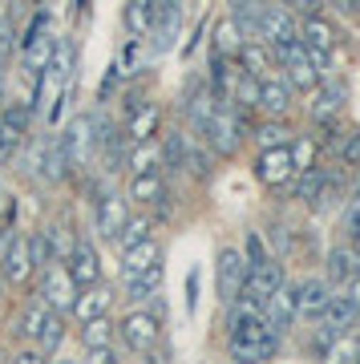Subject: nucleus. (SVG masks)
Returning <instances> with one entry per match:
<instances>
[{
	"instance_id": "nucleus-1",
	"label": "nucleus",
	"mask_w": 360,
	"mask_h": 364,
	"mask_svg": "<svg viewBox=\"0 0 360 364\" xmlns=\"http://www.w3.org/2000/svg\"><path fill=\"white\" fill-rule=\"evenodd\" d=\"M206 138V146L215 150L219 158H231L247 138V122H243V109H235L231 102H219L215 114L206 117V126L198 130Z\"/></svg>"
},
{
	"instance_id": "nucleus-2",
	"label": "nucleus",
	"mask_w": 360,
	"mask_h": 364,
	"mask_svg": "<svg viewBox=\"0 0 360 364\" xmlns=\"http://www.w3.org/2000/svg\"><path fill=\"white\" fill-rule=\"evenodd\" d=\"M280 344H283V336H275L263 320L247 324L243 332H235V336H227V352H231V360H243V364L275 360V356H280Z\"/></svg>"
},
{
	"instance_id": "nucleus-3",
	"label": "nucleus",
	"mask_w": 360,
	"mask_h": 364,
	"mask_svg": "<svg viewBox=\"0 0 360 364\" xmlns=\"http://www.w3.org/2000/svg\"><path fill=\"white\" fill-rule=\"evenodd\" d=\"M61 142V154H65V170H78V166H90L97 158V117L93 114H78L65 134L57 138Z\"/></svg>"
},
{
	"instance_id": "nucleus-4",
	"label": "nucleus",
	"mask_w": 360,
	"mask_h": 364,
	"mask_svg": "<svg viewBox=\"0 0 360 364\" xmlns=\"http://www.w3.org/2000/svg\"><path fill=\"white\" fill-rule=\"evenodd\" d=\"M336 25L328 21V16L312 13L304 16V25H300V41H304V49H308L312 65L320 69V73H328V65H332V53H336Z\"/></svg>"
},
{
	"instance_id": "nucleus-5",
	"label": "nucleus",
	"mask_w": 360,
	"mask_h": 364,
	"mask_svg": "<svg viewBox=\"0 0 360 364\" xmlns=\"http://www.w3.org/2000/svg\"><path fill=\"white\" fill-rule=\"evenodd\" d=\"M300 37V21H296V9L292 4H263V13H259V33L255 41H263L268 49H275V45H287V41Z\"/></svg>"
},
{
	"instance_id": "nucleus-6",
	"label": "nucleus",
	"mask_w": 360,
	"mask_h": 364,
	"mask_svg": "<svg viewBox=\"0 0 360 364\" xmlns=\"http://www.w3.org/2000/svg\"><path fill=\"white\" fill-rule=\"evenodd\" d=\"M259 316H263V324L275 332V336H287L300 320V308H296V284H280L271 291L263 304H259Z\"/></svg>"
},
{
	"instance_id": "nucleus-7",
	"label": "nucleus",
	"mask_w": 360,
	"mask_h": 364,
	"mask_svg": "<svg viewBox=\"0 0 360 364\" xmlns=\"http://www.w3.org/2000/svg\"><path fill=\"white\" fill-rule=\"evenodd\" d=\"M162 336V316L154 312H129L122 324H117V340L126 352H150Z\"/></svg>"
},
{
	"instance_id": "nucleus-8",
	"label": "nucleus",
	"mask_w": 360,
	"mask_h": 364,
	"mask_svg": "<svg viewBox=\"0 0 360 364\" xmlns=\"http://www.w3.org/2000/svg\"><path fill=\"white\" fill-rule=\"evenodd\" d=\"M247 259H243V251L239 247H223L219 251V259H215V287H219V299H223V308L231 304V299H239V291H243L247 284Z\"/></svg>"
},
{
	"instance_id": "nucleus-9",
	"label": "nucleus",
	"mask_w": 360,
	"mask_h": 364,
	"mask_svg": "<svg viewBox=\"0 0 360 364\" xmlns=\"http://www.w3.org/2000/svg\"><path fill=\"white\" fill-rule=\"evenodd\" d=\"M300 170H296V158H292V142L283 146H268V150H259L255 158V178L263 182V186H283V182H292Z\"/></svg>"
},
{
	"instance_id": "nucleus-10",
	"label": "nucleus",
	"mask_w": 360,
	"mask_h": 364,
	"mask_svg": "<svg viewBox=\"0 0 360 364\" xmlns=\"http://www.w3.org/2000/svg\"><path fill=\"white\" fill-rule=\"evenodd\" d=\"M280 284H287V272H283V263L280 259H268V263H259V267H251L247 272V284H243V291L239 296L247 299V304H263V299L275 291Z\"/></svg>"
},
{
	"instance_id": "nucleus-11",
	"label": "nucleus",
	"mask_w": 360,
	"mask_h": 364,
	"mask_svg": "<svg viewBox=\"0 0 360 364\" xmlns=\"http://www.w3.org/2000/svg\"><path fill=\"white\" fill-rule=\"evenodd\" d=\"M336 287L324 279V275H312L304 284H296V308H300V320H324V308H328V299H332Z\"/></svg>"
},
{
	"instance_id": "nucleus-12",
	"label": "nucleus",
	"mask_w": 360,
	"mask_h": 364,
	"mask_svg": "<svg viewBox=\"0 0 360 364\" xmlns=\"http://www.w3.org/2000/svg\"><path fill=\"white\" fill-rule=\"evenodd\" d=\"M292 97H296V90H292L283 77H263L259 81V93H255V109L263 117H287Z\"/></svg>"
},
{
	"instance_id": "nucleus-13",
	"label": "nucleus",
	"mask_w": 360,
	"mask_h": 364,
	"mask_svg": "<svg viewBox=\"0 0 360 364\" xmlns=\"http://www.w3.org/2000/svg\"><path fill=\"white\" fill-rule=\"evenodd\" d=\"M65 272H69L73 287H90L102 279V259H97V251L90 243H78V247L69 251V259H65Z\"/></svg>"
},
{
	"instance_id": "nucleus-14",
	"label": "nucleus",
	"mask_w": 360,
	"mask_h": 364,
	"mask_svg": "<svg viewBox=\"0 0 360 364\" xmlns=\"http://www.w3.org/2000/svg\"><path fill=\"white\" fill-rule=\"evenodd\" d=\"M37 296L45 299L49 308H69V304H73V279H69V272L57 267V263H49L45 275H41V284H37Z\"/></svg>"
},
{
	"instance_id": "nucleus-15",
	"label": "nucleus",
	"mask_w": 360,
	"mask_h": 364,
	"mask_svg": "<svg viewBox=\"0 0 360 364\" xmlns=\"http://www.w3.org/2000/svg\"><path fill=\"white\" fill-rule=\"evenodd\" d=\"M360 272V255L348 243H336V247H328V255H324V279L332 287H344L352 275Z\"/></svg>"
},
{
	"instance_id": "nucleus-16",
	"label": "nucleus",
	"mask_w": 360,
	"mask_h": 364,
	"mask_svg": "<svg viewBox=\"0 0 360 364\" xmlns=\"http://www.w3.org/2000/svg\"><path fill=\"white\" fill-rule=\"evenodd\" d=\"M348 81H324L320 77V85L312 90V122L316 117H332V114H340L348 105Z\"/></svg>"
},
{
	"instance_id": "nucleus-17",
	"label": "nucleus",
	"mask_w": 360,
	"mask_h": 364,
	"mask_svg": "<svg viewBox=\"0 0 360 364\" xmlns=\"http://www.w3.org/2000/svg\"><path fill=\"white\" fill-rule=\"evenodd\" d=\"M126 219H129V207H126L122 195H110V191H105V195L93 203V223H97V231H102L105 239H114Z\"/></svg>"
},
{
	"instance_id": "nucleus-18",
	"label": "nucleus",
	"mask_w": 360,
	"mask_h": 364,
	"mask_svg": "<svg viewBox=\"0 0 360 364\" xmlns=\"http://www.w3.org/2000/svg\"><path fill=\"white\" fill-rule=\"evenodd\" d=\"M0 263H4V275L13 284H25L28 272H33V255H28V235H13L4 251H0Z\"/></svg>"
},
{
	"instance_id": "nucleus-19",
	"label": "nucleus",
	"mask_w": 360,
	"mask_h": 364,
	"mask_svg": "<svg viewBox=\"0 0 360 364\" xmlns=\"http://www.w3.org/2000/svg\"><path fill=\"white\" fill-rule=\"evenodd\" d=\"M235 65L243 69V73H251V77H271V69H275V57H271V49L263 45V41H243L239 45V53H235Z\"/></svg>"
},
{
	"instance_id": "nucleus-20",
	"label": "nucleus",
	"mask_w": 360,
	"mask_h": 364,
	"mask_svg": "<svg viewBox=\"0 0 360 364\" xmlns=\"http://www.w3.org/2000/svg\"><path fill=\"white\" fill-rule=\"evenodd\" d=\"M162 279H166V267H162V259H158V263H150L146 272H138V275H129L126 279V299L129 304H146V299H154L158 287H162Z\"/></svg>"
},
{
	"instance_id": "nucleus-21",
	"label": "nucleus",
	"mask_w": 360,
	"mask_h": 364,
	"mask_svg": "<svg viewBox=\"0 0 360 364\" xmlns=\"http://www.w3.org/2000/svg\"><path fill=\"white\" fill-rule=\"evenodd\" d=\"M328 182H332V170H324V166L312 162V166H304V174L296 178V191H292V195H296L304 207H316L320 195L328 191Z\"/></svg>"
},
{
	"instance_id": "nucleus-22",
	"label": "nucleus",
	"mask_w": 360,
	"mask_h": 364,
	"mask_svg": "<svg viewBox=\"0 0 360 364\" xmlns=\"http://www.w3.org/2000/svg\"><path fill=\"white\" fill-rule=\"evenodd\" d=\"M110 287H102V279L97 284H90V287H81V296H73V312H78V320L85 324V320H93V316H105L110 312Z\"/></svg>"
},
{
	"instance_id": "nucleus-23",
	"label": "nucleus",
	"mask_w": 360,
	"mask_h": 364,
	"mask_svg": "<svg viewBox=\"0 0 360 364\" xmlns=\"http://www.w3.org/2000/svg\"><path fill=\"white\" fill-rule=\"evenodd\" d=\"M162 259V247H158V239L150 235V239H142V243H134V247L122 251V279H129V275L146 272L150 263Z\"/></svg>"
},
{
	"instance_id": "nucleus-24",
	"label": "nucleus",
	"mask_w": 360,
	"mask_h": 364,
	"mask_svg": "<svg viewBox=\"0 0 360 364\" xmlns=\"http://www.w3.org/2000/svg\"><path fill=\"white\" fill-rule=\"evenodd\" d=\"M324 320H328L332 328H340V332L348 336V332L356 328V320H360L356 299L348 296V291H340V287H336V291H332V299H328V308H324Z\"/></svg>"
},
{
	"instance_id": "nucleus-25",
	"label": "nucleus",
	"mask_w": 360,
	"mask_h": 364,
	"mask_svg": "<svg viewBox=\"0 0 360 364\" xmlns=\"http://www.w3.org/2000/svg\"><path fill=\"white\" fill-rule=\"evenodd\" d=\"M129 198L134 203H162L166 198V182H162V170H138L129 178Z\"/></svg>"
},
{
	"instance_id": "nucleus-26",
	"label": "nucleus",
	"mask_w": 360,
	"mask_h": 364,
	"mask_svg": "<svg viewBox=\"0 0 360 364\" xmlns=\"http://www.w3.org/2000/svg\"><path fill=\"white\" fill-rule=\"evenodd\" d=\"M154 13H158V0H126V28L129 37H146L154 28Z\"/></svg>"
},
{
	"instance_id": "nucleus-27",
	"label": "nucleus",
	"mask_w": 360,
	"mask_h": 364,
	"mask_svg": "<svg viewBox=\"0 0 360 364\" xmlns=\"http://www.w3.org/2000/svg\"><path fill=\"white\" fill-rule=\"evenodd\" d=\"M33 340H37L41 356H53V352L61 348V340H65V320L57 316V308H53V312L45 316V324H41V332H37Z\"/></svg>"
},
{
	"instance_id": "nucleus-28",
	"label": "nucleus",
	"mask_w": 360,
	"mask_h": 364,
	"mask_svg": "<svg viewBox=\"0 0 360 364\" xmlns=\"http://www.w3.org/2000/svg\"><path fill=\"white\" fill-rule=\"evenodd\" d=\"M158 105H142V109H134L129 114V142H146V138H154V130H158Z\"/></svg>"
},
{
	"instance_id": "nucleus-29",
	"label": "nucleus",
	"mask_w": 360,
	"mask_h": 364,
	"mask_svg": "<svg viewBox=\"0 0 360 364\" xmlns=\"http://www.w3.org/2000/svg\"><path fill=\"white\" fill-rule=\"evenodd\" d=\"M255 142H259V150H268V146H283V142H292V130H287V122L283 117H263L255 130Z\"/></svg>"
},
{
	"instance_id": "nucleus-30",
	"label": "nucleus",
	"mask_w": 360,
	"mask_h": 364,
	"mask_svg": "<svg viewBox=\"0 0 360 364\" xmlns=\"http://www.w3.org/2000/svg\"><path fill=\"white\" fill-rule=\"evenodd\" d=\"M162 166L166 170H182V162H186V146H191V138L182 130H170L166 138H162Z\"/></svg>"
},
{
	"instance_id": "nucleus-31",
	"label": "nucleus",
	"mask_w": 360,
	"mask_h": 364,
	"mask_svg": "<svg viewBox=\"0 0 360 364\" xmlns=\"http://www.w3.org/2000/svg\"><path fill=\"white\" fill-rule=\"evenodd\" d=\"M150 227H154V223L146 219V215H142V219H126L122 223V231L114 235V243L126 251V247H134V243H142V239H150Z\"/></svg>"
},
{
	"instance_id": "nucleus-32",
	"label": "nucleus",
	"mask_w": 360,
	"mask_h": 364,
	"mask_svg": "<svg viewBox=\"0 0 360 364\" xmlns=\"http://www.w3.org/2000/svg\"><path fill=\"white\" fill-rule=\"evenodd\" d=\"M110 340H114V324H110L105 316L85 320V328H81V344H85V348H97V344H110Z\"/></svg>"
},
{
	"instance_id": "nucleus-33",
	"label": "nucleus",
	"mask_w": 360,
	"mask_h": 364,
	"mask_svg": "<svg viewBox=\"0 0 360 364\" xmlns=\"http://www.w3.org/2000/svg\"><path fill=\"white\" fill-rule=\"evenodd\" d=\"M182 170H191L194 178H211V170H215V150L206 154L203 146H186V162H182Z\"/></svg>"
},
{
	"instance_id": "nucleus-34",
	"label": "nucleus",
	"mask_w": 360,
	"mask_h": 364,
	"mask_svg": "<svg viewBox=\"0 0 360 364\" xmlns=\"http://www.w3.org/2000/svg\"><path fill=\"white\" fill-rule=\"evenodd\" d=\"M239 45H243V33L235 28V21L227 16L219 28H215V53H223V57H235L239 53Z\"/></svg>"
},
{
	"instance_id": "nucleus-35",
	"label": "nucleus",
	"mask_w": 360,
	"mask_h": 364,
	"mask_svg": "<svg viewBox=\"0 0 360 364\" xmlns=\"http://www.w3.org/2000/svg\"><path fill=\"white\" fill-rule=\"evenodd\" d=\"M336 158L344 162V166H360V126H348L340 134V142H336Z\"/></svg>"
},
{
	"instance_id": "nucleus-36",
	"label": "nucleus",
	"mask_w": 360,
	"mask_h": 364,
	"mask_svg": "<svg viewBox=\"0 0 360 364\" xmlns=\"http://www.w3.org/2000/svg\"><path fill=\"white\" fill-rule=\"evenodd\" d=\"M316 324H320V328H316V336H312V344H308L312 356H332L336 340L344 336V332H340V328H332L328 320H316Z\"/></svg>"
},
{
	"instance_id": "nucleus-37",
	"label": "nucleus",
	"mask_w": 360,
	"mask_h": 364,
	"mask_svg": "<svg viewBox=\"0 0 360 364\" xmlns=\"http://www.w3.org/2000/svg\"><path fill=\"white\" fill-rule=\"evenodd\" d=\"M21 138H25V134L0 117V166H9V162L16 158V150H21Z\"/></svg>"
},
{
	"instance_id": "nucleus-38",
	"label": "nucleus",
	"mask_w": 360,
	"mask_h": 364,
	"mask_svg": "<svg viewBox=\"0 0 360 364\" xmlns=\"http://www.w3.org/2000/svg\"><path fill=\"white\" fill-rule=\"evenodd\" d=\"M49 312H53V308L37 296V299H33V304L25 308V316H21V332H25V336H37L41 324H45V316H49Z\"/></svg>"
},
{
	"instance_id": "nucleus-39",
	"label": "nucleus",
	"mask_w": 360,
	"mask_h": 364,
	"mask_svg": "<svg viewBox=\"0 0 360 364\" xmlns=\"http://www.w3.org/2000/svg\"><path fill=\"white\" fill-rule=\"evenodd\" d=\"M243 259H247V267H259V263L271 259V251H268V243H263V235H259V231H247V239H243Z\"/></svg>"
},
{
	"instance_id": "nucleus-40",
	"label": "nucleus",
	"mask_w": 360,
	"mask_h": 364,
	"mask_svg": "<svg viewBox=\"0 0 360 364\" xmlns=\"http://www.w3.org/2000/svg\"><path fill=\"white\" fill-rule=\"evenodd\" d=\"M340 231H344V243L360 255V203H352V207L344 210V219H340Z\"/></svg>"
},
{
	"instance_id": "nucleus-41",
	"label": "nucleus",
	"mask_w": 360,
	"mask_h": 364,
	"mask_svg": "<svg viewBox=\"0 0 360 364\" xmlns=\"http://www.w3.org/2000/svg\"><path fill=\"white\" fill-rule=\"evenodd\" d=\"M316 130H320L316 146H336V142H340V134H344V122H340V114H332V117H316Z\"/></svg>"
},
{
	"instance_id": "nucleus-42",
	"label": "nucleus",
	"mask_w": 360,
	"mask_h": 364,
	"mask_svg": "<svg viewBox=\"0 0 360 364\" xmlns=\"http://www.w3.org/2000/svg\"><path fill=\"white\" fill-rule=\"evenodd\" d=\"M316 154H320L316 138H296V142H292V158H296V170L312 166V162H316Z\"/></svg>"
},
{
	"instance_id": "nucleus-43",
	"label": "nucleus",
	"mask_w": 360,
	"mask_h": 364,
	"mask_svg": "<svg viewBox=\"0 0 360 364\" xmlns=\"http://www.w3.org/2000/svg\"><path fill=\"white\" fill-rule=\"evenodd\" d=\"M186 312H198V267H191L186 272Z\"/></svg>"
},
{
	"instance_id": "nucleus-44",
	"label": "nucleus",
	"mask_w": 360,
	"mask_h": 364,
	"mask_svg": "<svg viewBox=\"0 0 360 364\" xmlns=\"http://www.w3.org/2000/svg\"><path fill=\"white\" fill-rule=\"evenodd\" d=\"M85 360H93V364H114L117 352H114V344H97V348H85Z\"/></svg>"
},
{
	"instance_id": "nucleus-45",
	"label": "nucleus",
	"mask_w": 360,
	"mask_h": 364,
	"mask_svg": "<svg viewBox=\"0 0 360 364\" xmlns=\"http://www.w3.org/2000/svg\"><path fill=\"white\" fill-rule=\"evenodd\" d=\"M344 291H348L352 299H356V308H360V272H356V275H352V279L344 284Z\"/></svg>"
},
{
	"instance_id": "nucleus-46",
	"label": "nucleus",
	"mask_w": 360,
	"mask_h": 364,
	"mask_svg": "<svg viewBox=\"0 0 360 364\" xmlns=\"http://www.w3.org/2000/svg\"><path fill=\"white\" fill-rule=\"evenodd\" d=\"M243 4H255V0H227V9H231V13H235V9H243Z\"/></svg>"
},
{
	"instance_id": "nucleus-47",
	"label": "nucleus",
	"mask_w": 360,
	"mask_h": 364,
	"mask_svg": "<svg viewBox=\"0 0 360 364\" xmlns=\"http://www.w3.org/2000/svg\"><path fill=\"white\" fill-rule=\"evenodd\" d=\"M352 203H360V182H356V186H352Z\"/></svg>"
},
{
	"instance_id": "nucleus-48",
	"label": "nucleus",
	"mask_w": 360,
	"mask_h": 364,
	"mask_svg": "<svg viewBox=\"0 0 360 364\" xmlns=\"http://www.w3.org/2000/svg\"><path fill=\"white\" fill-rule=\"evenodd\" d=\"M0 81H4V53H0Z\"/></svg>"
},
{
	"instance_id": "nucleus-49",
	"label": "nucleus",
	"mask_w": 360,
	"mask_h": 364,
	"mask_svg": "<svg viewBox=\"0 0 360 364\" xmlns=\"http://www.w3.org/2000/svg\"><path fill=\"white\" fill-rule=\"evenodd\" d=\"M352 9H356V13H360V0H352Z\"/></svg>"
},
{
	"instance_id": "nucleus-50",
	"label": "nucleus",
	"mask_w": 360,
	"mask_h": 364,
	"mask_svg": "<svg viewBox=\"0 0 360 364\" xmlns=\"http://www.w3.org/2000/svg\"><path fill=\"white\" fill-rule=\"evenodd\" d=\"M275 4H292V0H275Z\"/></svg>"
}]
</instances>
